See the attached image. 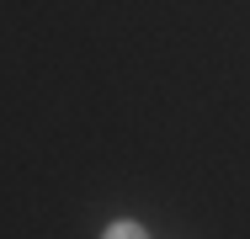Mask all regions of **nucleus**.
Masks as SVG:
<instances>
[{"label": "nucleus", "instance_id": "f257e3e1", "mask_svg": "<svg viewBox=\"0 0 250 239\" xmlns=\"http://www.w3.org/2000/svg\"><path fill=\"white\" fill-rule=\"evenodd\" d=\"M101 239H149V234H144L139 223H112V229H106Z\"/></svg>", "mask_w": 250, "mask_h": 239}]
</instances>
